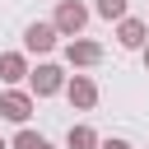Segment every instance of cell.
<instances>
[{
	"instance_id": "obj_11",
	"label": "cell",
	"mask_w": 149,
	"mask_h": 149,
	"mask_svg": "<svg viewBox=\"0 0 149 149\" xmlns=\"http://www.w3.org/2000/svg\"><path fill=\"white\" fill-rule=\"evenodd\" d=\"M9 149H56V144H51L47 135H37V130H28V126H23V130L14 135V144H9Z\"/></svg>"
},
{
	"instance_id": "obj_9",
	"label": "cell",
	"mask_w": 149,
	"mask_h": 149,
	"mask_svg": "<svg viewBox=\"0 0 149 149\" xmlns=\"http://www.w3.org/2000/svg\"><path fill=\"white\" fill-rule=\"evenodd\" d=\"M98 144H102V135H98L93 126H84V121L65 130V149H98Z\"/></svg>"
},
{
	"instance_id": "obj_3",
	"label": "cell",
	"mask_w": 149,
	"mask_h": 149,
	"mask_svg": "<svg viewBox=\"0 0 149 149\" xmlns=\"http://www.w3.org/2000/svg\"><path fill=\"white\" fill-rule=\"evenodd\" d=\"M51 23L61 28V37H79V33H84V23H88V9H84L79 0H61V5H56V14H51Z\"/></svg>"
},
{
	"instance_id": "obj_1",
	"label": "cell",
	"mask_w": 149,
	"mask_h": 149,
	"mask_svg": "<svg viewBox=\"0 0 149 149\" xmlns=\"http://www.w3.org/2000/svg\"><path fill=\"white\" fill-rule=\"evenodd\" d=\"M28 88H33V98H56V93H65V70L56 61H42L28 74Z\"/></svg>"
},
{
	"instance_id": "obj_2",
	"label": "cell",
	"mask_w": 149,
	"mask_h": 149,
	"mask_svg": "<svg viewBox=\"0 0 149 149\" xmlns=\"http://www.w3.org/2000/svg\"><path fill=\"white\" fill-rule=\"evenodd\" d=\"M0 116L14 121V126H28V116H33V88H5L0 93Z\"/></svg>"
},
{
	"instance_id": "obj_4",
	"label": "cell",
	"mask_w": 149,
	"mask_h": 149,
	"mask_svg": "<svg viewBox=\"0 0 149 149\" xmlns=\"http://www.w3.org/2000/svg\"><path fill=\"white\" fill-rule=\"evenodd\" d=\"M98 61H102V47H98V42H88L84 33L65 42V65H70V70H93Z\"/></svg>"
},
{
	"instance_id": "obj_10",
	"label": "cell",
	"mask_w": 149,
	"mask_h": 149,
	"mask_svg": "<svg viewBox=\"0 0 149 149\" xmlns=\"http://www.w3.org/2000/svg\"><path fill=\"white\" fill-rule=\"evenodd\" d=\"M93 14H98V19H107V23H116V19H126V14H130V0H93Z\"/></svg>"
},
{
	"instance_id": "obj_8",
	"label": "cell",
	"mask_w": 149,
	"mask_h": 149,
	"mask_svg": "<svg viewBox=\"0 0 149 149\" xmlns=\"http://www.w3.org/2000/svg\"><path fill=\"white\" fill-rule=\"evenodd\" d=\"M28 74H33V65H28L23 51H0V79H5V84H19V79H28Z\"/></svg>"
},
{
	"instance_id": "obj_12",
	"label": "cell",
	"mask_w": 149,
	"mask_h": 149,
	"mask_svg": "<svg viewBox=\"0 0 149 149\" xmlns=\"http://www.w3.org/2000/svg\"><path fill=\"white\" fill-rule=\"evenodd\" d=\"M98 149H130V144H126V140H102Z\"/></svg>"
},
{
	"instance_id": "obj_14",
	"label": "cell",
	"mask_w": 149,
	"mask_h": 149,
	"mask_svg": "<svg viewBox=\"0 0 149 149\" xmlns=\"http://www.w3.org/2000/svg\"><path fill=\"white\" fill-rule=\"evenodd\" d=\"M0 149H9V144H5V140H0Z\"/></svg>"
},
{
	"instance_id": "obj_5",
	"label": "cell",
	"mask_w": 149,
	"mask_h": 149,
	"mask_svg": "<svg viewBox=\"0 0 149 149\" xmlns=\"http://www.w3.org/2000/svg\"><path fill=\"white\" fill-rule=\"evenodd\" d=\"M61 42V28L47 19V23H28L23 28V51H33V56H47L51 47Z\"/></svg>"
},
{
	"instance_id": "obj_7",
	"label": "cell",
	"mask_w": 149,
	"mask_h": 149,
	"mask_svg": "<svg viewBox=\"0 0 149 149\" xmlns=\"http://www.w3.org/2000/svg\"><path fill=\"white\" fill-rule=\"evenodd\" d=\"M116 42H121L126 51H140V47L149 42V23H144V19H135V14L116 19Z\"/></svg>"
},
{
	"instance_id": "obj_13",
	"label": "cell",
	"mask_w": 149,
	"mask_h": 149,
	"mask_svg": "<svg viewBox=\"0 0 149 149\" xmlns=\"http://www.w3.org/2000/svg\"><path fill=\"white\" fill-rule=\"evenodd\" d=\"M140 51H144V65H149V42H144V47H140Z\"/></svg>"
},
{
	"instance_id": "obj_6",
	"label": "cell",
	"mask_w": 149,
	"mask_h": 149,
	"mask_svg": "<svg viewBox=\"0 0 149 149\" xmlns=\"http://www.w3.org/2000/svg\"><path fill=\"white\" fill-rule=\"evenodd\" d=\"M65 98H70V107H79V112H93V107H98V84H93L88 74H70V79H65Z\"/></svg>"
}]
</instances>
